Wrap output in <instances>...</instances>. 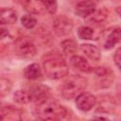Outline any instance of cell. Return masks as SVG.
<instances>
[{"label":"cell","instance_id":"cell-2","mask_svg":"<svg viewBox=\"0 0 121 121\" xmlns=\"http://www.w3.org/2000/svg\"><path fill=\"white\" fill-rule=\"evenodd\" d=\"M35 115L42 120H61L68 118L69 112L68 110L58 101L48 97L36 104Z\"/></svg>","mask_w":121,"mask_h":121},{"label":"cell","instance_id":"cell-8","mask_svg":"<svg viewBox=\"0 0 121 121\" xmlns=\"http://www.w3.org/2000/svg\"><path fill=\"white\" fill-rule=\"evenodd\" d=\"M95 7L96 5L95 0H81L77 4L75 12L78 16L86 18L95 10Z\"/></svg>","mask_w":121,"mask_h":121},{"label":"cell","instance_id":"cell-21","mask_svg":"<svg viewBox=\"0 0 121 121\" xmlns=\"http://www.w3.org/2000/svg\"><path fill=\"white\" fill-rule=\"evenodd\" d=\"M21 23H22V25H23L26 28L30 29V28H33V27L36 26L37 20H36V18H35L33 15H31V14H26V15H24V16L21 18Z\"/></svg>","mask_w":121,"mask_h":121},{"label":"cell","instance_id":"cell-11","mask_svg":"<svg viewBox=\"0 0 121 121\" xmlns=\"http://www.w3.org/2000/svg\"><path fill=\"white\" fill-rule=\"evenodd\" d=\"M29 91L31 94L32 101H34L36 104L48 98L50 94V89L44 85H36V86L30 87Z\"/></svg>","mask_w":121,"mask_h":121},{"label":"cell","instance_id":"cell-4","mask_svg":"<svg viewBox=\"0 0 121 121\" xmlns=\"http://www.w3.org/2000/svg\"><path fill=\"white\" fill-rule=\"evenodd\" d=\"M14 52L17 56L24 59H30L36 55L37 49L32 40L26 36L18 37L14 42Z\"/></svg>","mask_w":121,"mask_h":121},{"label":"cell","instance_id":"cell-1","mask_svg":"<svg viewBox=\"0 0 121 121\" xmlns=\"http://www.w3.org/2000/svg\"><path fill=\"white\" fill-rule=\"evenodd\" d=\"M43 68L44 74L51 79L62 78L68 74V65L64 58L56 51L48 52L43 56Z\"/></svg>","mask_w":121,"mask_h":121},{"label":"cell","instance_id":"cell-12","mask_svg":"<svg viewBox=\"0 0 121 121\" xmlns=\"http://www.w3.org/2000/svg\"><path fill=\"white\" fill-rule=\"evenodd\" d=\"M21 4L26 11L32 14H40L45 10L43 0H21Z\"/></svg>","mask_w":121,"mask_h":121},{"label":"cell","instance_id":"cell-22","mask_svg":"<svg viewBox=\"0 0 121 121\" xmlns=\"http://www.w3.org/2000/svg\"><path fill=\"white\" fill-rule=\"evenodd\" d=\"M11 87H12V84H11L9 79H8L6 78H1V80H0V94H1L2 97L7 95L10 92Z\"/></svg>","mask_w":121,"mask_h":121},{"label":"cell","instance_id":"cell-5","mask_svg":"<svg viewBox=\"0 0 121 121\" xmlns=\"http://www.w3.org/2000/svg\"><path fill=\"white\" fill-rule=\"evenodd\" d=\"M92 72L95 75V83L100 88L109 87L114 78V74L108 67H95Z\"/></svg>","mask_w":121,"mask_h":121},{"label":"cell","instance_id":"cell-10","mask_svg":"<svg viewBox=\"0 0 121 121\" xmlns=\"http://www.w3.org/2000/svg\"><path fill=\"white\" fill-rule=\"evenodd\" d=\"M1 119L3 121H16L22 119V111L12 105H3L1 107Z\"/></svg>","mask_w":121,"mask_h":121},{"label":"cell","instance_id":"cell-17","mask_svg":"<svg viewBox=\"0 0 121 121\" xmlns=\"http://www.w3.org/2000/svg\"><path fill=\"white\" fill-rule=\"evenodd\" d=\"M24 76L26 78L29 80H36L41 78L42 71L38 63H32L28 66H26L24 70Z\"/></svg>","mask_w":121,"mask_h":121},{"label":"cell","instance_id":"cell-23","mask_svg":"<svg viewBox=\"0 0 121 121\" xmlns=\"http://www.w3.org/2000/svg\"><path fill=\"white\" fill-rule=\"evenodd\" d=\"M43 4L47 12H49L51 14L56 13L57 9H58L57 0H43Z\"/></svg>","mask_w":121,"mask_h":121},{"label":"cell","instance_id":"cell-9","mask_svg":"<svg viewBox=\"0 0 121 121\" xmlns=\"http://www.w3.org/2000/svg\"><path fill=\"white\" fill-rule=\"evenodd\" d=\"M108 15H109V11L106 9H95L93 13H91L88 17H86L85 20L88 25L94 26H98L104 24L105 21H107Z\"/></svg>","mask_w":121,"mask_h":121},{"label":"cell","instance_id":"cell-16","mask_svg":"<svg viewBox=\"0 0 121 121\" xmlns=\"http://www.w3.org/2000/svg\"><path fill=\"white\" fill-rule=\"evenodd\" d=\"M17 21V13L11 8H2L0 23L2 25H12Z\"/></svg>","mask_w":121,"mask_h":121},{"label":"cell","instance_id":"cell-25","mask_svg":"<svg viewBox=\"0 0 121 121\" xmlns=\"http://www.w3.org/2000/svg\"><path fill=\"white\" fill-rule=\"evenodd\" d=\"M116 11H117V13L119 14V16L121 17V7H119V8H117V9H116Z\"/></svg>","mask_w":121,"mask_h":121},{"label":"cell","instance_id":"cell-3","mask_svg":"<svg viewBox=\"0 0 121 121\" xmlns=\"http://www.w3.org/2000/svg\"><path fill=\"white\" fill-rule=\"evenodd\" d=\"M87 87V79L80 75L68 77L60 86L61 95L65 99H72L83 93Z\"/></svg>","mask_w":121,"mask_h":121},{"label":"cell","instance_id":"cell-20","mask_svg":"<svg viewBox=\"0 0 121 121\" xmlns=\"http://www.w3.org/2000/svg\"><path fill=\"white\" fill-rule=\"evenodd\" d=\"M94 30L90 26H80L78 29V36L82 40H91L94 37Z\"/></svg>","mask_w":121,"mask_h":121},{"label":"cell","instance_id":"cell-14","mask_svg":"<svg viewBox=\"0 0 121 121\" xmlns=\"http://www.w3.org/2000/svg\"><path fill=\"white\" fill-rule=\"evenodd\" d=\"M70 62H71L72 66L75 69H77L78 71L84 72V73H91L93 71V68L89 64V62L84 58H82L80 56H78V55L72 56L70 59Z\"/></svg>","mask_w":121,"mask_h":121},{"label":"cell","instance_id":"cell-18","mask_svg":"<svg viewBox=\"0 0 121 121\" xmlns=\"http://www.w3.org/2000/svg\"><path fill=\"white\" fill-rule=\"evenodd\" d=\"M13 97H14V101H16L19 104H26V103H29L32 101L29 88L16 91Z\"/></svg>","mask_w":121,"mask_h":121},{"label":"cell","instance_id":"cell-15","mask_svg":"<svg viewBox=\"0 0 121 121\" xmlns=\"http://www.w3.org/2000/svg\"><path fill=\"white\" fill-rule=\"evenodd\" d=\"M80 50L83 52V54L86 57H88L92 60L96 61V60H99L101 58L100 50L98 49V47H96L94 44H90V43L80 44Z\"/></svg>","mask_w":121,"mask_h":121},{"label":"cell","instance_id":"cell-24","mask_svg":"<svg viewBox=\"0 0 121 121\" xmlns=\"http://www.w3.org/2000/svg\"><path fill=\"white\" fill-rule=\"evenodd\" d=\"M113 60H114L115 65L121 70V47H119L118 49H116V51L114 52Z\"/></svg>","mask_w":121,"mask_h":121},{"label":"cell","instance_id":"cell-19","mask_svg":"<svg viewBox=\"0 0 121 121\" xmlns=\"http://www.w3.org/2000/svg\"><path fill=\"white\" fill-rule=\"evenodd\" d=\"M62 52L66 56H74L78 50V44L74 40H65L60 44Z\"/></svg>","mask_w":121,"mask_h":121},{"label":"cell","instance_id":"cell-13","mask_svg":"<svg viewBox=\"0 0 121 121\" xmlns=\"http://www.w3.org/2000/svg\"><path fill=\"white\" fill-rule=\"evenodd\" d=\"M119 43H121V27H115L107 35L104 42V48L112 49Z\"/></svg>","mask_w":121,"mask_h":121},{"label":"cell","instance_id":"cell-7","mask_svg":"<svg viewBox=\"0 0 121 121\" xmlns=\"http://www.w3.org/2000/svg\"><path fill=\"white\" fill-rule=\"evenodd\" d=\"M96 103V98L94 95L90 93H81L76 97L77 107L83 112H88L94 108Z\"/></svg>","mask_w":121,"mask_h":121},{"label":"cell","instance_id":"cell-6","mask_svg":"<svg viewBox=\"0 0 121 121\" xmlns=\"http://www.w3.org/2000/svg\"><path fill=\"white\" fill-rule=\"evenodd\" d=\"M53 30L58 36H65L68 35L73 29V22L72 20L65 16L60 15L53 22Z\"/></svg>","mask_w":121,"mask_h":121}]
</instances>
